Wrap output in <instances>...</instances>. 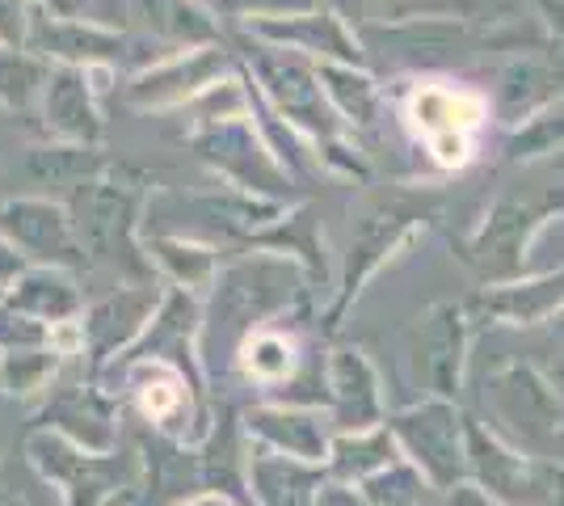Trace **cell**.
I'll return each instance as SVG.
<instances>
[{
	"mask_svg": "<svg viewBox=\"0 0 564 506\" xmlns=\"http://www.w3.org/2000/svg\"><path fill=\"white\" fill-rule=\"evenodd\" d=\"M253 485H258L265 506H291L295 489H300V473L279 464V460H261V464H253Z\"/></svg>",
	"mask_w": 564,
	"mask_h": 506,
	"instance_id": "22",
	"label": "cell"
},
{
	"mask_svg": "<svg viewBox=\"0 0 564 506\" xmlns=\"http://www.w3.org/2000/svg\"><path fill=\"white\" fill-rule=\"evenodd\" d=\"M89 18L152 39L165 51L215 47L219 30L198 0H89Z\"/></svg>",
	"mask_w": 564,
	"mask_h": 506,
	"instance_id": "7",
	"label": "cell"
},
{
	"mask_svg": "<svg viewBox=\"0 0 564 506\" xmlns=\"http://www.w3.org/2000/svg\"><path fill=\"white\" fill-rule=\"evenodd\" d=\"M39 9H51V13H59V18H80L85 9H89V0H34Z\"/></svg>",
	"mask_w": 564,
	"mask_h": 506,
	"instance_id": "26",
	"label": "cell"
},
{
	"mask_svg": "<svg viewBox=\"0 0 564 506\" xmlns=\"http://www.w3.org/2000/svg\"><path fill=\"white\" fill-rule=\"evenodd\" d=\"M55 64H47L43 55H34L30 47H0V106L30 115L39 110L47 76Z\"/></svg>",
	"mask_w": 564,
	"mask_h": 506,
	"instance_id": "15",
	"label": "cell"
},
{
	"mask_svg": "<svg viewBox=\"0 0 564 506\" xmlns=\"http://www.w3.org/2000/svg\"><path fill=\"white\" fill-rule=\"evenodd\" d=\"M34 25V0H0V47H25Z\"/></svg>",
	"mask_w": 564,
	"mask_h": 506,
	"instance_id": "24",
	"label": "cell"
},
{
	"mask_svg": "<svg viewBox=\"0 0 564 506\" xmlns=\"http://www.w3.org/2000/svg\"><path fill=\"white\" fill-rule=\"evenodd\" d=\"M409 115H413V127H417L422 136H430V144H434V140L471 131V127L480 122V101H476V97L447 94V89H422V94L413 97Z\"/></svg>",
	"mask_w": 564,
	"mask_h": 506,
	"instance_id": "17",
	"label": "cell"
},
{
	"mask_svg": "<svg viewBox=\"0 0 564 506\" xmlns=\"http://www.w3.org/2000/svg\"><path fill=\"white\" fill-rule=\"evenodd\" d=\"M219 13L228 18H245V22H282L307 9V0H215Z\"/></svg>",
	"mask_w": 564,
	"mask_h": 506,
	"instance_id": "23",
	"label": "cell"
},
{
	"mask_svg": "<svg viewBox=\"0 0 564 506\" xmlns=\"http://www.w3.org/2000/svg\"><path fill=\"white\" fill-rule=\"evenodd\" d=\"M249 427L265 439V443H274V448H286V452H295V456H312L316 452V439L307 431V422L300 418H291V413L282 410H258L249 418Z\"/></svg>",
	"mask_w": 564,
	"mask_h": 506,
	"instance_id": "19",
	"label": "cell"
},
{
	"mask_svg": "<svg viewBox=\"0 0 564 506\" xmlns=\"http://www.w3.org/2000/svg\"><path fill=\"white\" fill-rule=\"evenodd\" d=\"M25 270H30V262H25L22 254H18V245L9 241L4 233H0V295L13 288L18 279H22Z\"/></svg>",
	"mask_w": 564,
	"mask_h": 506,
	"instance_id": "25",
	"label": "cell"
},
{
	"mask_svg": "<svg viewBox=\"0 0 564 506\" xmlns=\"http://www.w3.org/2000/svg\"><path fill=\"white\" fill-rule=\"evenodd\" d=\"M236 367L249 380H258V385H282L295 372V346L282 334L253 330V334L240 337V346H236Z\"/></svg>",
	"mask_w": 564,
	"mask_h": 506,
	"instance_id": "18",
	"label": "cell"
},
{
	"mask_svg": "<svg viewBox=\"0 0 564 506\" xmlns=\"http://www.w3.org/2000/svg\"><path fill=\"white\" fill-rule=\"evenodd\" d=\"M97 380L110 388L115 397L131 401L152 431L186 448L207 439V410H203V380L186 376L182 367L165 359H135V363H110L97 372Z\"/></svg>",
	"mask_w": 564,
	"mask_h": 506,
	"instance_id": "2",
	"label": "cell"
},
{
	"mask_svg": "<svg viewBox=\"0 0 564 506\" xmlns=\"http://www.w3.org/2000/svg\"><path fill=\"white\" fill-rule=\"evenodd\" d=\"M245 106H249V97H245V89L236 85L232 76L215 80L212 89H203V94L189 101V110H194L198 127H215V122L240 119V115H245Z\"/></svg>",
	"mask_w": 564,
	"mask_h": 506,
	"instance_id": "20",
	"label": "cell"
},
{
	"mask_svg": "<svg viewBox=\"0 0 564 506\" xmlns=\"http://www.w3.org/2000/svg\"><path fill=\"white\" fill-rule=\"evenodd\" d=\"M25 47L43 55L47 64H68V68H89V73H118L135 76L152 68L156 60H165V51L152 39H140L131 30H118L80 13V18H59L51 9L34 4V25H30V43Z\"/></svg>",
	"mask_w": 564,
	"mask_h": 506,
	"instance_id": "3",
	"label": "cell"
},
{
	"mask_svg": "<svg viewBox=\"0 0 564 506\" xmlns=\"http://www.w3.org/2000/svg\"><path fill=\"white\" fill-rule=\"evenodd\" d=\"M228 76V60H224V47H189V51H173L165 60H156L152 68L127 76L122 85V101L131 110H143V115H161V110H186L194 97L203 89H212L215 80Z\"/></svg>",
	"mask_w": 564,
	"mask_h": 506,
	"instance_id": "8",
	"label": "cell"
},
{
	"mask_svg": "<svg viewBox=\"0 0 564 506\" xmlns=\"http://www.w3.org/2000/svg\"><path fill=\"white\" fill-rule=\"evenodd\" d=\"M30 177L43 186H85L94 177H106L101 148L85 144H43L30 152Z\"/></svg>",
	"mask_w": 564,
	"mask_h": 506,
	"instance_id": "16",
	"label": "cell"
},
{
	"mask_svg": "<svg viewBox=\"0 0 564 506\" xmlns=\"http://www.w3.org/2000/svg\"><path fill=\"white\" fill-rule=\"evenodd\" d=\"M0 233L18 245L30 266H59V270H80L89 266L85 245L76 233L72 207L47 194H22L0 203Z\"/></svg>",
	"mask_w": 564,
	"mask_h": 506,
	"instance_id": "6",
	"label": "cell"
},
{
	"mask_svg": "<svg viewBox=\"0 0 564 506\" xmlns=\"http://www.w3.org/2000/svg\"><path fill=\"white\" fill-rule=\"evenodd\" d=\"M173 506H232V498L224 489H207V494H194V498H182V503Z\"/></svg>",
	"mask_w": 564,
	"mask_h": 506,
	"instance_id": "27",
	"label": "cell"
},
{
	"mask_svg": "<svg viewBox=\"0 0 564 506\" xmlns=\"http://www.w3.org/2000/svg\"><path fill=\"white\" fill-rule=\"evenodd\" d=\"M140 203L143 198L135 186L110 182V177H94L68 194L72 219H76L89 266L115 270L127 283L156 279L152 258L140 241Z\"/></svg>",
	"mask_w": 564,
	"mask_h": 506,
	"instance_id": "1",
	"label": "cell"
},
{
	"mask_svg": "<svg viewBox=\"0 0 564 506\" xmlns=\"http://www.w3.org/2000/svg\"><path fill=\"white\" fill-rule=\"evenodd\" d=\"M39 427L68 434L72 443L89 448V452H118V397L110 388L89 376H59V385L47 392Z\"/></svg>",
	"mask_w": 564,
	"mask_h": 506,
	"instance_id": "9",
	"label": "cell"
},
{
	"mask_svg": "<svg viewBox=\"0 0 564 506\" xmlns=\"http://www.w3.org/2000/svg\"><path fill=\"white\" fill-rule=\"evenodd\" d=\"M94 73L89 68H68V64H55L47 76V89L39 101V119L55 144H85L97 148L106 136V119H101V106H97Z\"/></svg>",
	"mask_w": 564,
	"mask_h": 506,
	"instance_id": "10",
	"label": "cell"
},
{
	"mask_svg": "<svg viewBox=\"0 0 564 506\" xmlns=\"http://www.w3.org/2000/svg\"><path fill=\"white\" fill-rule=\"evenodd\" d=\"M143 249H148V258H152V270L165 279L169 288L203 291L219 279L215 249L186 237V233H148V237H143Z\"/></svg>",
	"mask_w": 564,
	"mask_h": 506,
	"instance_id": "12",
	"label": "cell"
},
{
	"mask_svg": "<svg viewBox=\"0 0 564 506\" xmlns=\"http://www.w3.org/2000/svg\"><path fill=\"white\" fill-rule=\"evenodd\" d=\"M194 152L207 161L212 169H219L232 182H253L258 186V140L249 136V127L240 119L215 122V127H194L189 136Z\"/></svg>",
	"mask_w": 564,
	"mask_h": 506,
	"instance_id": "14",
	"label": "cell"
},
{
	"mask_svg": "<svg viewBox=\"0 0 564 506\" xmlns=\"http://www.w3.org/2000/svg\"><path fill=\"white\" fill-rule=\"evenodd\" d=\"M25 460L30 469L59 489L64 506H101L110 503L118 489L135 482V456L131 452H89L72 443L68 434L34 427L25 434Z\"/></svg>",
	"mask_w": 564,
	"mask_h": 506,
	"instance_id": "4",
	"label": "cell"
},
{
	"mask_svg": "<svg viewBox=\"0 0 564 506\" xmlns=\"http://www.w3.org/2000/svg\"><path fill=\"white\" fill-rule=\"evenodd\" d=\"M4 300L51 330L76 325L85 316V291L76 283V270H59V266H30L18 283L4 291Z\"/></svg>",
	"mask_w": 564,
	"mask_h": 506,
	"instance_id": "11",
	"label": "cell"
},
{
	"mask_svg": "<svg viewBox=\"0 0 564 506\" xmlns=\"http://www.w3.org/2000/svg\"><path fill=\"white\" fill-rule=\"evenodd\" d=\"M51 342V325L34 321L30 313H22L18 304H9L0 295V355L4 351H25V346H47Z\"/></svg>",
	"mask_w": 564,
	"mask_h": 506,
	"instance_id": "21",
	"label": "cell"
},
{
	"mask_svg": "<svg viewBox=\"0 0 564 506\" xmlns=\"http://www.w3.org/2000/svg\"><path fill=\"white\" fill-rule=\"evenodd\" d=\"M0 506H25L18 494H9V489H0Z\"/></svg>",
	"mask_w": 564,
	"mask_h": 506,
	"instance_id": "28",
	"label": "cell"
},
{
	"mask_svg": "<svg viewBox=\"0 0 564 506\" xmlns=\"http://www.w3.org/2000/svg\"><path fill=\"white\" fill-rule=\"evenodd\" d=\"M68 372V355L47 342V346H25V351H4L0 355V392L9 401H47V392L59 385Z\"/></svg>",
	"mask_w": 564,
	"mask_h": 506,
	"instance_id": "13",
	"label": "cell"
},
{
	"mask_svg": "<svg viewBox=\"0 0 564 506\" xmlns=\"http://www.w3.org/2000/svg\"><path fill=\"white\" fill-rule=\"evenodd\" d=\"M161 295H165V288H156V279H143V283H122V288L97 295L94 304H85V316H80L85 351H80V359L89 363L94 376L106 372L115 359H122L140 342L148 321L161 309Z\"/></svg>",
	"mask_w": 564,
	"mask_h": 506,
	"instance_id": "5",
	"label": "cell"
}]
</instances>
